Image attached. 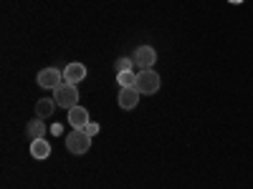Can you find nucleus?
Instances as JSON below:
<instances>
[{"mask_svg": "<svg viewBox=\"0 0 253 189\" xmlns=\"http://www.w3.org/2000/svg\"><path fill=\"white\" fill-rule=\"evenodd\" d=\"M160 76H157V71H152V68H144V71H139L137 73V83H134V89L139 91V94H144V96H150V94H157L160 91Z\"/></svg>", "mask_w": 253, "mask_h": 189, "instance_id": "nucleus-1", "label": "nucleus"}, {"mask_svg": "<svg viewBox=\"0 0 253 189\" xmlns=\"http://www.w3.org/2000/svg\"><path fill=\"white\" fill-rule=\"evenodd\" d=\"M89 146H91V136L84 131V129H74V131L66 136V149H69L71 154H76V157L86 154Z\"/></svg>", "mask_w": 253, "mask_h": 189, "instance_id": "nucleus-2", "label": "nucleus"}, {"mask_svg": "<svg viewBox=\"0 0 253 189\" xmlns=\"http://www.w3.org/2000/svg\"><path fill=\"white\" fill-rule=\"evenodd\" d=\"M53 101H56V106H61V109H74V106H79V91H76V86H71V83H63V86H58Z\"/></svg>", "mask_w": 253, "mask_h": 189, "instance_id": "nucleus-3", "label": "nucleus"}, {"mask_svg": "<svg viewBox=\"0 0 253 189\" xmlns=\"http://www.w3.org/2000/svg\"><path fill=\"white\" fill-rule=\"evenodd\" d=\"M63 83L66 81H63V73L58 68H43L38 73V86L41 89H53L56 91L58 86H63Z\"/></svg>", "mask_w": 253, "mask_h": 189, "instance_id": "nucleus-4", "label": "nucleus"}, {"mask_svg": "<svg viewBox=\"0 0 253 189\" xmlns=\"http://www.w3.org/2000/svg\"><path fill=\"white\" fill-rule=\"evenodd\" d=\"M132 61L137 63V68H152L155 63H157V51L152 48V46H139L137 51H134V56H132Z\"/></svg>", "mask_w": 253, "mask_h": 189, "instance_id": "nucleus-5", "label": "nucleus"}, {"mask_svg": "<svg viewBox=\"0 0 253 189\" xmlns=\"http://www.w3.org/2000/svg\"><path fill=\"white\" fill-rule=\"evenodd\" d=\"M84 78H86V66H84V63H71V66H66V71H63V81L71 83V86L81 83Z\"/></svg>", "mask_w": 253, "mask_h": 189, "instance_id": "nucleus-6", "label": "nucleus"}, {"mask_svg": "<svg viewBox=\"0 0 253 189\" xmlns=\"http://www.w3.org/2000/svg\"><path fill=\"white\" fill-rule=\"evenodd\" d=\"M137 101H139V91H137L134 86H124V89L119 91V106H122L124 111L134 109Z\"/></svg>", "mask_w": 253, "mask_h": 189, "instance_id": "nucleus-7", "label": "nucleus"}, {"mask_svg": "<svg viewBox=\"0 0 253 189\" xmlns=\"http://www.w3.org/2000/svg\"><path fill=\"white\" fill-rule=\"evenodd\" d=\"M69 124L74 126V129H84V126L89 124V111L84 106H74L69 109Z\"/></svg>", "mask_w": 253, "mask_h": 189, "instance_id": "nucleus-8", "label": "nucleus"}, {"mask_svg": "<svg viewBox=\"0 0 253 189\" xmlns=\"http://www.w3.org/2000/svg\"><path fill=\"white\" fill-rule=\"evenodd\" d=\"M31 157H36V159H48L51 157V144L41 136V139H33L31 141Z\"/></svg>", "mask_w": 253, "mask_h": 189, "instance_id": "nucleus-9", "label": "nucleus"}, {"mask_svg": "<svg viewBox=\"0 0 253 189\" xmlns=\"http://www.w3.org/2000/svg\"><path fill=\"white\" fill-rule=\"evenodd\" d=\"M53 109H56V101H53V98H38V101H36V116H38V119L53 116Z\"/></svg>", "mask_w": 253, "mask_h": 189, "instance_id": "nucleus-10", "label": "nucleus"}, {"mask_svg": "<svg viewBox=\"0 0 253 189\" xmlns=\"http://www.w3.org/2000/svg\"><path fill=\"white\" fill-rule=\"evenodd\" d=\"M43 134H46L43 121H41V119H33V121L28 124V136H31V139H41Z\"/></svg>", "mask_w": 253, "mask_h": 189, "instance_id": "nucleus-11", "label": "nucleus"}, {"mask_svg": "<svg viewBox=\"0 0 253 189\" xmlns=\"http://www.w3.org/2000/svg\"><path fill=\"white\" fill-rule=\"evenodd\" d=\"M117 81H119L122 89H124V86H134V83H137V73H134V71H122V73L117 76Z\"/></svg>", "mask_w": 253, "mask_h": 189, "instance_id": "nucleus-12", "label": "nucleus"}, {"mask_svg": "<svg viewBox=\"0 0 253 189\" xmlns=\"http://www.w3.org/2000/svg\"><path fill=\"white\" fill-rule=\"evenodd\" d=\"M132 63H134L132 58H122V61L117 63V68H119V73H122V71H132Z\"/></svg>", "mask_w": 253, "mask_h": 189, "instance_id": "nucleus-13", "label": "nucleus"}, {"mask_svg": "<svg viewBox=\"0 0 253 189\" xmlns=\"http://www.w3.org/2000/svg\"><path fill=\"white\" fill-rule=\"evenodd\" d=\"M99 129H101V126H99V124H94V121H89L86 126H84V131H86L89 136H96V134H99Z\"/></svg>", "mask_w": 253, "mask_h": 189, "instance_id": "nucleus-14", "label": "nucleus"}, {"mask_svg": "<svg viewBox=\"0 0 253 189\" xmlns=\"http://www.w3.org/2000/svg\"><path fill=\"white\" fill-rule=\"evenodd\" d=\"M228 3H243V0H228Z\"/></svg>", "mask_w": 253, "mask_h": 189, "instance_id": "nucleus-15", "label": "nucleus"}]
</instances>
